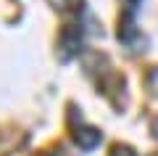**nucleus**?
<instances>
[{"label":"nucleus","mask_w":158,"mask_h":156,"mask_svg":"<svg viewBox=\"0 0 158 156\" xmlns=\"http://www.w3.org/2000/svg\"><path fill=\"white\" fill-rule=\"evenodd\" d=\"M74 138H77V143L82 145V148H92V145L100 143V132H98V130H90V127H79L77 132H74Z\"/></svg>","instance_id":"nucleus-1"},{"label":"nucleus","mask_w":158,"mask_h":156,"mask_svg":"<svg viewBox=\"0 0 158 156\" xmlns=\"http://www.w3.org/2000/svg\"><path fill=\"white\" fill-rule=\"evenodd\" d=\"M50 3H56V8H61V11H66V8L82 11V0H50Z\"/></svg>","instance_id":"nucleus-2"},{"label":"nucleus","mask_w":158,"mask_h":156,"mask_svg":"<svg viewBox=\"0 0 158 156\" xmlns=\"http://www.w3.org/2000/svg\"><path fill=\"white\" fill-rule=\"evenodd\" d=\"M111 156H135V151H132V148H127V145H113Z\"/></svg>","instance_id":"nucleus-3"},{"label":"nucleus","mask_w":158,"mask_h":156,"mask_svg":"<svg viewBox=\"0 0 158 156\" xmlns=\"http://www.w3.org/2000/svg\"><path fill=\"white\" fill-rule=\"evenodd\" d=\"M37 156H42V154H37Z\"/></svg>","instance_id":"nucleus-4"}]
</instances>
